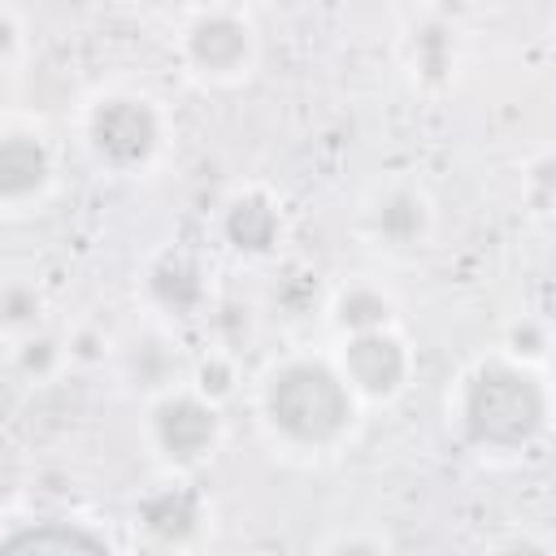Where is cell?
Masks as SVG:
<instances>
[{
	"instance_id": "20",
	"label": "cell",
	"mask_w": 556,
	"mask_h": 556,
	"mask_svg": "<svg viewBox=\"0 0 556 556\" xmlns=\"http://www.w3.org/2000/svg\"><path fill=\"white\" fill-rule=\"evenodd\" d=\"M504 352H508L513 361L539 365V361L547 356V330H543V321H534V317H521V321L508 330V339H504Z\"/></svg>"
},
{
	"instance_id": "4",
	"label": "cell",
	"mask_w": 556,
	"mask_h": 556,
	"mask_svg": "<svg viewBox=\"0 0 556 556\" xmlns=\"http://www.w3.org/2000/svg\"><path fill=\"white\" fill-rule=\"evenodd\" d=\"M261 52L256 26L248 13L230 4H213L187 17L178 35V56L200 83H239L252 74Z\"/></svg>"
},
{
	"instance_id": "19",
	"label": "cell",
	"mask_w": 556,
	"mask_h": 556,
	"mask_svg": "<svg viewBox=\"0 0 556 556\" xmlns=\"http://www.w3.org/2000/svg\"><path fill=\"white\" fill-rule=\"evenodd\" d=\"M274 300H278V308H287L291 317L308 313V308L317 304V282H313V274H304V269H287V274L274 282Z\"/></svg>"
},
{
	"instance_id": "2",
	"label": "cell",
	"mask_w": 556,
	"mask_h": 556,
	"mask_svg": "<svg viewBox=\"0 0 556 556\" xmlns=\"http://www.w3.org/2000/svg\"><path fill=\"white\" fill-rule=\"evenodd\" d=\"M256 413L274 443L291 452H334L361 417V400L334 356L291 352L261 374Z\"/></svg>"
},
{
	"instance_id": "10",
	"label": "cell",
	"mask_w": 556,
	"mask_h": 556,
	"mask_svg": "<svg viewBox=\"0 0 556 556\" xmlns=\"http://www.w3.org/2000/svg\"><path fill=\"white\" fill-rule=\"evenodd\" d=\"M361 226L365 235L378 243V248H391V252H408V248H421L430 226H434V204L421 187L413 182H391L382 191H374L361 208Z\"/></svg>"
},
{
	"instance_id": "7",
	"label": "cell",
	"mask_w": 556,
	"mask_h": 556,
	"mask_svg": "<svg viewBox=\"0 0 556 556\" xmlns=\"http://www.w3.org/2000/svg\"><path fill=\"white\" fill-rule=\"evenodd\" d=\"M143 300L165 321H195L213 308V278L187 248H165L143 269Z\"/></svg>"
},
{
	"instance_id": "12",
	"label": "cell",
	"mask_w": 556,
	"mask_h": 556,
	"mask_svg": "<svg viewBox=\"0 0 556 556\" xmlns=\"http://www.w3.org/2000/svg\"><path fill=\"white\" fill-rule=\"evenodd\" d=\"M187 369H191V361L182 356V343L169 330H143L122 348V374L130 387L148 391V400L169 387H182Z\"/></svg>"
},
{
	"instance_id": "9",
	"label": "cell",
	"mask_w": 556,
	"mask_h": 556,
	"mask_svg": "<svg viewBox=\"0 0 556 556\" xmlns=\"http://www.w3.org/2000/svg\"><path fill=\"white\" fill-rule=\"evenodd\" d=\"M56 182V152L35 126L0 130V208H30Z\"/></svg>"
},
{
	"instance_id": "8",
	"label": "cell",
	"mask_w": 556,
	"mask_h": 556,
	"mask_svg": "<svg viewBox=\"0 0 556 556\" xmlns=\"http://www.w3.org/2000/svg\"><path fill=\"white\" fill-rule=\"evenodd\" d=\"M222 243L243 261H269L287 239V217L265 187H239L217 208Z\"/></svg>"
},
{
	"instance_id": "15",
	"label": "cell",
	"mask_w": 556,
	"mask_h": 556,
	"mask_svg": "<svg viewBox=\"0 0 556 556\" xmlns=\"http://www.w3.org/2000/svg\"><path fill=\"white\" fill-rule=\"evenodd\" d=\"M326 317H330V326L339 334H356V330H374V326H395V300H391L387 287H378L369 278H352V282L330 291Z\"/></svg>"
},
{
	"instance_id": "16",
	"label": "cell",
	"mask_w": 556,
	"mask_h": 556,
	"mask_svg": "<svg viewBox=\"0 0 556 556\" xmlns=\"http://www.w3.org/2000/svg\"><path fill=\"white\" fill-rule=\"evenodd\" d=\"M48 321V295L35 278L26 274H9L0 278V334L4 339H22L30 330H43Z\"/></svg>"
},
{
	"instance_id": "1",
	"label": "cell",
	"mask_w": 556,
	"mask_h": 556,
	"mask_svg": "<svg viewBox=\"0 0 556 556\" xmlns=\"http://www.w3.org/2000/svg\"><path fill=\"white\" fill-rule=\"evenodd\" d=\"M447 417L473 452H526L547 430L552 395L539 365L491 352L452 382Z\"/></svg>"
},
{
	"instance_id": "22",
	"label": "cell",
	"mask_w": 556,
	"mask_h": 556,
	"mask_svg": "<svg viewBox=\"0 0 556 556\" xmlns=\"http://www.w3.org/2000/svg\"><path fill=\"white\" fill-rule=\"evenodd\" d=\"M22 43H26L22 22H17L9 9H0V61H13V56L22 52Z\"/></svg>"
},
{
	"instance_id": "23",
	"label": "cell",
	"mask_w": 556,
	"mask_h": 556,
	"mask_svg": "<svg viewBox=\"0 0 556 556\" xmlns=\"http://www.w3.org/2000/svg\"><path fill=\"white\" fill-rule=\"evenodd\" d=\"M330 552H382L387 543L382 539H334V543H326Z\"/></svg>"
},
{
	"instance_id": "11",
	"label": "cell",
	"mask_w": 556,
	"mask_h": 556,
	"mask_svg": "<svg viewBox=\"0 0 556 556\" xmlns=\"http://www.w3.org/2000/svg\"><path fill=\"white\" fill-rule=\"evenodd\" d=\"M208 521V500L200 486L182 482V478H169V482H156L152 491H143L135 500V526L161 543V547H182L191 543Z\"/></svg>"
},
{
	"instance_id": "14",
	"label": "cell",
	"mask_w": 556,
	"mask_h": 556,
	"mask_svg": "<svg viewBox=\"0 0 556 556\" xmlns=\"http://www.w3.org/2000/svg\"><path fill=\"white\" fill-rule=\"evenodd\" d=\"M404 65L421 87H443L452 83L456 70V30L439 17L413 22L404 35Z\"/></svg>"
},
{
	"instance_id": "13",
	"label": "cell",
	"mask_w": 556,
	"mask_h": 556,
	"mask_svg": "<svg viewBox=\"0 0 556 556\" xmlns=\"http://www.w3.org/2000/svg\"><path fill=\"white\" fill-rule=\"evenodd\" d=\"M0 552H113V543L78 517H35L13 521V530L0 534Z\"/></svg>"
},
{
	"instance_id": "24",
	"label": "cell",
	"mask_w": 556,
	"mask_h": 556,
	"mask_svg": "<svg viewBox=\"0 0 556 556\" xmlns=\"http://www.w3.org/2000/svg\"><path fill=\"white\" fill-rule=\"evenodd\" d=\"M148 4H169V0H148Z\"/></svg>"
},
{
	"instance_id": "6",
	"label": "cell",
	"mask_w": 556,
	"mask_h": 556,
	"mask_svg": "<svg viewBox=\"0 0 556 556\" xmlns=\"http://www.w3.org/2000/svg\"><path fill=\"white\" fill-rule=\"evenodd\" d=\"M334 365L361 404H387L408 387L417 356L395 326H374V330L339 334Z\"/></svg>"
},
{
	"instance_id": "17",
	"label": "cell",
	"mask_w": 556,
	"mask_h": 556,
	"mask_svg": "<svg viewBox=\"0 0 556 556\" xmlns=\"http://www.w3.org/2000/svg\"><path fill=\"white\" fill-rule=\"evenodd\" d=\"M187 387L200 391V395L213 400V404H226V400L235 395V387H239V365H235V356H230L226 348H213V352L195 356L191 369H187Z\"/></svg>"
},
{
	"instance_id": "21",
	"label": "cell",
	"mask_w": 556,
	"mask_h": 556,
	"mask_svg": "<svg viewBox=\"0 0 556 556\" xmlns=\"http://www.w3.org/2000/svg\"><path fill=\"white\" fill-rule=\"evenodd\" d=\"M521 195H526V204H530L534 217H547V213H552V156H547V152L526 169Z\"/></svg>"
},
{
	"instance_id": "3",
	"label": "cell",
	"mask_w": 556,
	"mask_h": 556,
	"mask_svg": "<svg viewBox=\"0 0 556 556\" xmlns=\"http://www.w3.org/2000/svg\"><path fill=\"white\" fill-rule=\"evenodd\" d=\"M169 122L143 91H100L83 113V143L109 174H143L165 152Z\"/></svg>"
},
{
	"instance_id": "5",
	"label": "cell",
	"mask_w": 556,
	"mask_h": 556,
	"mask_svg": "<svg viewBox=\"0 0 556 556\" xmlns=\"http://www.w3.org/2000/svg\"><path fill=\"white\" fill-rule=\"evenodd\" d=\"M148 443L169 469H195L222 443V404L200 391L169 387L148 400Z\"/></svg>"
},
{
	"instance_id": "18",
	"label": "cell",
	"mask_w": 556,
	"mask_h": 556,
	"mask_svg": "<svg viewBox=\"0 0 556 556\" xmlns=\"http://www.w3.org/2000/svg\"><path fill=\"white\" fill-rule=\"evenodd\" d=\"M65 361H70V352H65V343H61L48 326H43V330H30V334H22V339H13V365H17L26 378H35V382L52 378Z\"/></svg>"
}]
</instances>
